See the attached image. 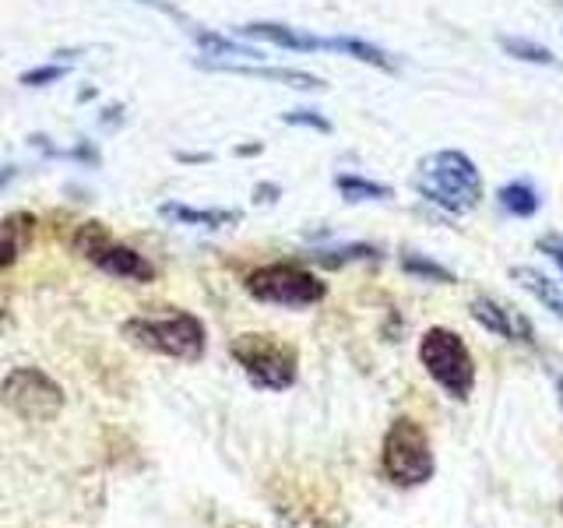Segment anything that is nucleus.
Wrapping results in <instances>:
<instances>
[{
    "label": "nucleus",
    "instance_id": "obj_13",
    "mask_svg": "<svg viewBox=\"0 0 563 528\" xmlns=\"http://www.w3.org/2000/svg\"><path fill=\"white\" fill-rule=\"evenodd\" d=\"M158 216L176 222V226H205V229H222V226L240 222V211H229V208H190V205H176V201H166L163 208H158Z\"/></svg>",
    "mask_w": 563,
    "mask_h": 528
},
{
    "label": "nucleus",
    "instance_id": "obj_11",
    "mask_svg": "<svg viewBox=\"0 0 563 528\" xmlns=\"http://www.w3.org/2000/svg\"><path fill=\"white\" fill-rule=\"evenodd\" d=\"M240 35H246V40H261V43L282 46V50H296V53L331 50V40H321V35H310V32L292 29V25H278V22H251V25L240 29Z\"/></svg>",
    "mask_w": 563,
    "mask_h": 528
},
{
    "label": "nucleus",
    "instance_id": "obj_9",
    "mask_svg": "<svg viewBox=\"0 0 563 528\" xmlns=\"http://www.w3.org/2000/svg\"><path fill=\"white\" fill-rule=\"evenodd\" d=\"M472 317L479 321L489 334H500V339L507 342H528L532 345V324L525 321V317L518 310H510L504 304H497V299H489V296H475L472 299Z\"/></svg>",
    "mask_w": 563,
    "mask_h": 528
},
{
    "label": "nucleus",
    "instance_id": "obj_18",
    "mask_svg": "<svg viewBox=\"0 0 563 528\" xmlns=\"http://www.w3.org/2000/svg\"><path fill=\"white\" fill-rule=\"evenodd\" d=\"M331 50L334 53H345V57H352V61H363V64H369V67H377V70H398V64L387 57L384 50H377L374 43H363V40H349V35H339V40H331Z\"/></svg>",
    "mask_w": 563,
    "mask_h": 528
},
{
    "label": "nucleus",
    "instance_id": "obj_3",
    "mask_svg": "<svg viewBox=\"0 0 563 528\" xmlns=\"http://www.w3.org/2000/svg\"><path fill=\"white\" fill-rule=\"evenodd\" d=\"M380 472H384V480L398 490H416L433 480V472H437L433 448H430L427 430H422L416 419L398 416L391 427H387L384 444H380Z\"/></svg>",
    "mask_w": 563,
    "mask_h": 528
},
{
    "label": "nucleus",
    "instance_id": "obj_12",
    "mask_svg": "<svg viewBox=\"0 0 563 528\" xmlns=\"http://www.w3.org/2000/svg\"><path fill=\"white\" fill-rule=\"evenodd\" d=\"M32 237H35V219L29 211H11L8 219H0V268H11L25 254Z\"/></svg>",
    "mask_w": 563,
    "mask_h": 528
},
{
    "label": "nucleus",
    "instance_id": "obj_2",
    "mask_svg": "<svg viewBox=\"0 0 563 528\" xmlns=\"http://www.w3.org/2000/svg\"><path fill=\"white\" fill-rule=\"evenodd\" d=\"M120 334L137 349L158 352V356H169V360H184V363H198L208 349L205 324L187 310L128 317V321L120 324Z\"/></svg>",
    "mask_w": 563,
    "mask_h": 528
},
{
    "label": "nucleus",
    "instance_id": "obj_21",
    "mask_svg": "<svg viewBox=\"0 0 563 528\" xmlns=\"http://www.w3.org/2000/svg\"><path fill=\"white\" fill-rule=\"evenodd\" d=\"M500 46L510 53L515 61H528V64H542V67H556V57L545 46L532 43V40H515V35H504Z\"/></svg>",
    "mask_w": 563,
    "mask_h": 528
},
{
    "label": "nucleus",
    "instance_id": "obj_27",
    "mask_svg": "<svg viewBox=\"0 0 563 528\" xmlns=\"http://www.w3.org/2000/svg\"><path fill=\"white\" fill-rule=\"evenodd\" d=\"M123 123V106H106V110H102V123H110V128H113V123Z\"/></svg>",
    "mask_w": 563,
    "mask_h": 528
},
{
    "label": "nucleus",
    "instance_id": "obj_6",
    "mask_svg": "<svg viewBox=\"0 0 563 528\" xmlns=\"http://www.w3.org/2000/svg\"><path fill=\"white\" fill-rule=\"evenodd\" d=\"M243 289L251 293L257 304H272V307H313L328 296V286L313 272L299 268V264L278 261V264H261L251 275H246Z\"/></svg>",
    "mask_w": 563,
    "mask_h": 528
},
{
    "label": "nucleus",
    "instance_id": "obj_20",
    "mask_svg": "<svg viewBox=\"0 0 563 528\" xmlns=\"http://www.w3.org/2000/svg\"><path fill=\"white\" fill-rule=\"evenodd\" d=\"M401 268L422 278V282H440V286H457V275L451 268H444V264H437L430 257L422 254H401Z\"/></svg>",
    "mask_w": 563,
    "mask_h": 528
},
{
    "label": "nucleus",
    "instance_id": "obj_25",
    "mask_svg": "<svg viewBox=\"0 0 563 528\" xmlns=\"http://www.w3.org/2000/svg\"><path fill=\"white\" fill-rule=\"evenodd\" d=\"M539 246L553 257V264H556L560 275H563V240H560V237H556V240H539Z\"/></svg>",
    "mask_w": 563,
    "mask_h": 528
},
{
    "label": "nucleus",
    "instance_id": "obj_8",
    "mask_svg": "<svg viewBox=\"0 0 563 528\" xmlns=\"http://www.w3.org/2000/svg\"><path fill=\"white\" fill-rule=\"evenodd\" d=\"M208 70H225V75H240V78H261V81H275L286 88H299V92H321L324 81L310 75V70H296V67H264V64H233V61H198Z\"/></svg>",
    "mask_w": 563,
    "mask_h": 528
},
{
    "label": "nucleus",
    "instance_id": "obj_28",
    "mask_svg": "<svg viewBox=\"0 0 563 528\" xmlns=\"http://www.w3.org/2000/svg\"><path fill=\"white\" fill-rule=\"evenodd\" d=\"M14 176H18V169H14V166H0V187H4V184H11Z\"/></svg>",
    "mask_w": 563,
    "mask_h": 528
},
{
    "label": "nucleus",
    "instance_id": "obj_26",
    "mask_svg": "<svg viewBox=\"0 0 563 528\" xmlns=\"http://www.w3.org/2000/svg\"><path fill=\"white\" fill-rule=\"evenodd\" d=\"M278 194H282V190H278L275 184H257V187H254V201H257V205H275V201H278Z\"/></svg>",
    "mask_w": 563,
    "mask_h": 528
},
{
    "label": "nucleus",
    "instance_id": "obj_24",
    "mask_svg": "<svg viewBox=\"0 0 563 528\" xmlns=\"http://www.w3.org/2000/svg\"><path fill=\"white\" fill-rule=\"evenodd\" d=\"M67 158H78V163H88V166H99L102 163V155L96 152V145H88V141H81L78 148H70V152H64Z\"/></svg>",
    "mask_w": 563,
    "mask_h": 528
},
{
    "label": "nucleus",
    "instance_id": "obj_14",
    "mask_svg": "<svg viewBox=\"0 0 563 528\" xmlns=\"http://www.w3.org/2000/svg\"><path fill=\"white\" fill-rule=\"evenodd\" d=\"M510 275H515V278L521 282V286H525L528 293H532L545 310H553V314L560 317V321H563V293L553 286L550 278H545L542 272H536V268H521V264H518V268H510Z\"/></svg>",
    "mask_w": 563,
    "mask_h": 528
},
{
    "label": "nucleus",
    "instance_id": "obj_29",
    "mask_svg": "<svg viewBox=\"0 0 563 528\" xmlns=\"http://www.w3.org/2000/svg\"><path fill=\"white\" fill-rule=\"evenodd\" d=\"M176 158H184V163H208V155H187V152H180Z\"/></svg>",
    "mask_w": 563,
    "mask_h": 528
},
{
    "label": "nucleus",
    "instance_id": "obj_23",
    "mask_svg": "<svg viewBox=\"0 0 563 528\" xmlns=\"http://www.w3.org/2000/svg\"><path fill=\"white\" fill-rule=\"evenodd\" d=\"M282 123H289V128H310V131L331 134V120L321 117L317 110H289V113H282Z\"/></svg>",
    "mask_w": 563,
    "mask_h": 528
},
{
    "label": "nucleus",
    "instance_id": "obj_1",
    "mask_svg": "<svg viewBox=\"0 0 563 528\" xmlns=\"http://www.w3.org/2000/svg\"><path fill=\"white\" fill-rule=\"evenodd\" d=\"M412 187L419 198H427L430 205L451 211V216H465L483 198V176L475 169V163L465 152H430L419 158Z\"/></svg>",
    "mask_w": 563,
    "mask_h": 528
},
{
    "label": "nucleus",
    "instance_id": "obj_32",
    "mask_svg": "<svg viewBox=\"0 0 563 528\" xmlns=\"http://www.w3.org/2000/svg\"><path fill=\"white\" fill-rule=\"evenodd\" d=\"M556 387H560V402H563V377L556 381Z\"/></svg>",
    "mask_w": 563,
    "mask_h": 528
},
{
    "label": "nucleus",
    "instance_id": "obj_17",
    "mask_svg": "<svg viewBox=\"0 0 563 528\" xmlns=\"http://www.w3.org/2000/svg\"><path fill=\"white\" fill-rule=\"evenodd\" d=\"M497 201H500V208L507 211V216L528 219V216H536V211H539V190L532 184H525V180H515V184H507V187L497 190Z\"/></svg>",
    "mask_w": 563,
    "mask_h": 528
},
{
    "label": "nucleus",
    "instance_id": "obj_16",
    "mask_svg": "<svg viewBox=\"0 0 563 528\" xmlns=\"http://www.w3.org/2000/svg\"><path fill=\"white\" fill-rule=\"evenodd\" d=\"M110 243H113L110 226H106V222H96V219H88V222H81V226L75 229V237H70V251H75L78 257L96 261Z\"/></svg>",
    "mask_w": 563,
    "mask_h": 528
},
{
    "label": "nucleus",
    "instance_id": "obj_22",
    "mask_svg": "<svg viewBox=\"0 0 563 528\" xmlns=\"http://www.w3.org/2000/svg\"><path fill=\"white\" fill-rule=\"evenodd\" d=\"M64 75H67L64 64H40V67L22 70V75H18V85H25V88H46V85H57Z\"/></svg>",
    "mask_w": 563,
    "mask_h": 528
},
{
    "label": "nucleus",
    "instance_id": "obj_4",
    "mask_svg": "<svg viewBox=\"0 0 563 528\" xmlns=\"http://www.w3.org/2000/svg\"><path fill=\"white\" fill-rule=\"evenodd\" d=\"M229 356L240 363L254 387L261 392H289L299 377V356L296 349L286 345L275 334L264 331H243L229 342Z\"/></svg>",
    "mask_w": 563,
    "mask_h": 528
},
{
    "label": "nucleus",
    "instance_id": "obj_15",
    "mask_svg": "<svg viewBox=\"0 0 563 528\" xmlns=\"http://www.w3.org/2000/svg\"><path fill=\"white\" fill-rule=\"evenodd\" d=\"M334 187H339V194L345 201H387V198H395V190L387 184L366 180V176H360V173L334 176Z\"/></svg>",
    "mask_w": 563,
    "mask_h": 528
},
{
    "label": "nucleus",
    "instance_id": "obj_7",
    "mask_svg": "<svg viewBox=\"0 0 563 528\" xmlns=\"http://www.w3.org/2000/svg\"><path fill=\"white\" fill-rule=\"evenodd\" d=\"M0 405L25 422H49L64 409V387L40 366H18L0 381Z\"/></svg>",
    "mask_w": 563,
    "mask_h": 528
},
{
    "label": "nucleus",
    "instance_id": "obj_31",
    "mask_svg": "<svg viewBox=\"0 0 563 528\" xmlns=\"http://www.w3.org/2000/svg\"><path fill=\"white\" fill-rule=\"evenodd\" d=\"M8 324V304H4V296H0V328Z\"/></svg>",
    "mask_w": 563,
    "mask_h": 528
},
{
    "label": "nucleus",
    "instance_id": "obj_5",
    "mask_svg": "<svg viewBox=\"0 0 563 528\" xmlns=\"http://www.w3.org/2000/svg\"><path fill=\"white\" fill-rule=\"evenodd\" d=\"M419 363L454 402H468L475 387V363L462 334L451 328H430L419 342Z\"/></svg>",
    "mask_w": 563,
    "mask_h": 528
},
{
    "label": "nucleus",
    "instance_id": "obj_10",
    "mask_svg": "<svg viewBox=\"0 0 563 528\" xmlns=\"http://www.w3.org/2000/svg\"><path fill=\"white\" fill-rule=\"evenodd\" d=\"M92 264L99 272L123 278V282H155V264L128 243H110Z\"/></svg>",
    "mask_w": 563,
    "mask_h": 528
},
{
    "label": "nucleus",
    "instance_id": "obj_19",
    "mask_svg": "<svg viewBox=\"0 0 563 528\" xmlns=\"http://www.w3.org/2000/svg\"><path fill=\"white\" fill-rule=\"evenodd\" d=\"M380 251L369 243H352V246H334V251H313L310 261L324 264V268H342V264H352V261H377Z\"/></svg>",
    "mask_w": 563,
    "mask_h": 528
},
{
    "label": "nucleus",
    "instance_id": "obj_30",
    "mask_svg": "<svg viewBox=\"0 0 563 528\" xmlns=\"http://www.w3.org/2000/svg\"><path fill=\"white\" fill-rule=\"evenodd\" d=\"M261 152V145H240L236 148V155H257Z\"/></svg>",
    "mask_w": 563,
    "mask_h": 528
}]
</instances>
